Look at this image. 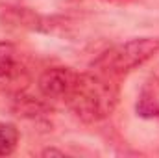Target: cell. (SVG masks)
Returning <instances> with one entry per match:
<instances>
[{
  "label": "cell",
  "instance_id": "2",
  "mask_svg": "<svg viewBox=\"0 0 159 158\" xmlns=\"http://www.w3.org/2000/svg\"><path fill=\"white\" fill-rule=\"evenodd\" d=\"M159 52V39L135 37L104 52L93 65L106 75H126L144 65Z\"/></svg>",
  "mask_w": 159,
  "mask_h": 158
},
{
  "label": "cell",
  "instance_id": "9",
  "mask_svg": "<svg viewBox=\"0 0 159 158\" xmlns=\"http://www.w3.org/2000/svg\"><path fill=\"white\" fill-rule=\"evenodd\" d=\"M111 2H115V0H111Z\"/></svg>",
  "mask_w": 159,
  "mask_h": 158
},
{
  "label": "cell",
  "instance_id": "5",
  "mask_svg": "<svg viewBox=\"0 0 159 158\" xmlns=\"http://www.w3.org/2000/svg\"><path fill=\"white\" fill-rule=\"evenodd\" d=\"M19 143V130L13 123L0 121V156H9L15 153Z\"/></svg>",
  "mask_w": 159,
  "mask_h": 158
},
{
  "label": "cell",
  "instance_id": "1",
  "mask_svg": "<svg viewBox=\"0 0 159 158\" xmlns=\"http://www.w3.org/2000/svg\"><path fill=\"white\" fill-rule=\"evenodd\" d=\"M65 102L78 119L85 123H98L115 112L119 104V89L100 75L80 73Z\"/></svg>",
  "mask_w": 159,
  "mask_h": 158
},
{
  "label": "cell",
  "instance_id": "3",
  "mask_svg": "<svg viewBox=\"0 0 159 158\" xmlns=\"http://www.w3.org/2000/svg\"><path fill=\"white\" fill-rule=\"evenodd\" d=\"M78 75L80 73L72 71L70 67H50L41 73L39 80H37V87L44 99L65 102V99L70 95L78 80Z\"/></svg>",
  "mask_w": 159,
  "mask_h": 158
},
{
  "label": "cell",
  "instance_id": "7",
  "mask_svg": "<svg viewBox=\"0 0 159 158\" xmlns=\"http://www.w3.org/2000/svg\"><path fill=\"white\" fill-rule=\"evenodd\" d=\"M137 114L143 117H159V102L154 97H141L137 102Z\"/></svg>",
  "mask_w": 159,
  "mask_h": 158
},
{
  "label": "cell",
  "instance_id": "6",
  "mask_svg": "<svg viewBox=\"0 0 159 158\" xmlns=\"http://www.w3.org/2000/svg\"><path fill=\"white\" fill-rule=\"evenodd\" d=\"M15 112L24 117H35V116L46 112V106L41 101H35L32 97H19L15 101Z\"/></svg>",
  "mask_w": 159,
  "mask_h": 158
},
{
  "label": "cell",
  "instance_id": "8",
  "mask_svg": "<svg viewBox=\"0 0 159 158\" xmlns=\"http://www.w3.org/2000/svg\"><path fill=\"white\" fill-rule=\"evenodd\" d=\"M41 155H43V156H65V153L59 151V149H44Z\"/></svg>",
  "mask_w": 159,
  "mask_h": 158
},
{
  "label": "cell",
  "instance_id": "4",
  "mask_svg": "<svg viewBox=\"0 0 159 158\" xmlns=\"http://www.w3.org/2000/svg\"><path fill=\"white\" fill-rule=\"evenodd\" d=\"M24 75V63L11 43H0V82H13Z\"/></svg>",
  "mask_w": 159,
  "mask_h": 158
}]
</instances>
